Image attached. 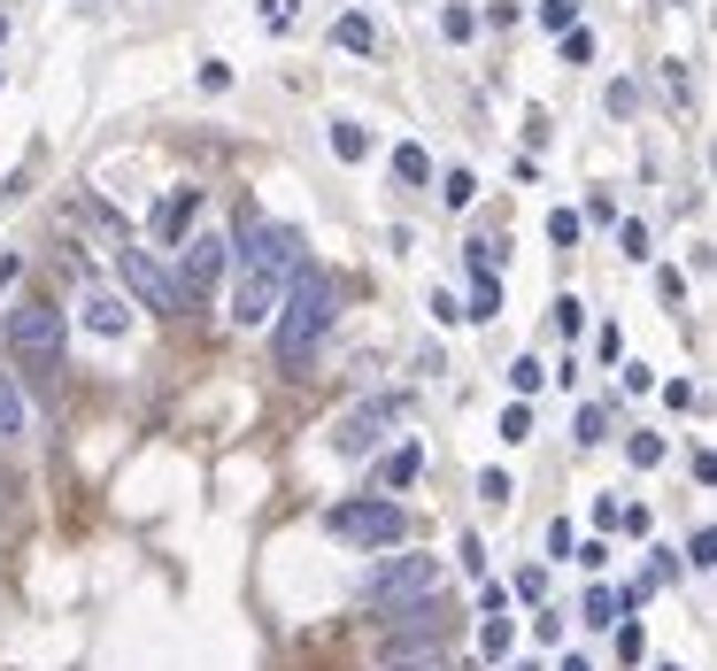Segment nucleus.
Returning a JSON list of instances; mask_svg holds the SVG:
<instances>
[{"mask_svg":"<svg viewBox=\"0 0 717 671\" xmlns=\"http://www.w3.org/2000/svg\"><path fill=\"white\" fill-rule=\"evenodd\" d=\"M463 571H471V579H486V548H479V532H463Z\"/></svg>","mask_w":717,"mask_h":671,"instance_id":"f704fd0d","label":"nucleus"},{"mask_svg":"<svg viewBox=\"0 0 717 671\" xmlns=\"http://www.w3.org/2000/svg\"><path fill=\"white\" fill-rule=\"evenodd\" d=\"M510 610V587L502 579H479V618H502Z\"/></svg>","mask_w":717,"mask_h":671,"instance_id":"bb28decb","label":"nucleus"},{"mask_svg":"<svg viewBox=\"0 0 717 671\" xmlns=\"http://www.w3.org/2000/svg\"><path fill=\"white\" fill-rule=\"evenodd\" d=\"M510 594H525V602H540V594H547V571H540V563H525V571L510 579Z\"/></svg>","mask_w":717,"mask_h":671,"instance_id":"c85d7f7f","label":"nucleus"},{"mask_svg":"<svg viewBox=\"0 0 717 671\" xmlns=\"http://www.w3.org/2000/svg\"><path fill=\"white\" fill-rule=\"evenodd\" d=\"M393 177H401V185H424V177H432V155H424V148H393Z\"/></svg>","mask_w":717,"mask_h":671,"instance_id":"2eb2a0df","label":"nucleus"},{"mask_svg":"<svg viewBox=\"0 0 717 671\" xmlns=\"http://www.w3.org/2000/svg\"><path fill=\"white\" fill-rule=\"evenodd\" d=\"M440 31H448V39H471L479 16H471V8H440Z\"/></svg>","mask_w":717,"mask_h":671,"instance_id":"c756f323","label":"nucleus"},{"mask_svg":"<svg viewBox=\"0 0 717 671\" xmlns=\"http://www.w3.org/2000/svg\"><path fill=\"white\" fill-rule=\"evenodd\" d=\"M563 671H594V664H586V657H563Z\"/></svg>","mask_w":717,"mask_h":671,"instance_id":"a19ab883","label":"nucleus"},{"mask_svg":"<svg viewBox=\"0 0 717 671\" xmlns=\"http://www.w3.org/2000/svg\"><path fill=\"white\" fill-rule=\"evenodd\" d=\"M0 47H8V16H0Z\"/></svg>","mask_w":717,"mask_h":671,"instance_id":"79ce46f5","label":"nucleus"},{"mask_svg":"<svg viewBox=\"0 0 717 671\" xmlns=\"http://www.w3.org/2000/svg\"><path fill=\"white\" fill-rule=\"evenodd\" d=\"M479 495H486V502L502 509V502H510V495H518V487H510V471H486V479H479Z\"/></svg>","mask_w":717,"mask_h":671,"instance_id":"72a5a7b5","label":"nucleus"},{"mask_svg":"<svg viewBox=\"0 0 717 671\" xmlns=\"http://www.w3.org/2000/svg\"><path fill=\"white\" fill-rule=\"evenodd\" d=\"M85 325H93L101 339H116L124 325H132V302H124V294H85Z\"/></svg>","mask_w":717,"mask_h":671,"instance_id":"f8f14e48","label":"nucleus"},{"mask_svg":"<svg viewBox=\"0 0 717 671\" xmlns=\"http://www.w3.org/2000/svg\"><path fill=\"white\" fill-rule=\"evenodd\" d=\"M440 193H448V209H471V201H479V177H471V170H448Z\"/></svg>","mask_w":717,"mask_h":671,"instance_id":"a211bd4d","label":"nucleus"},{"mask_svg":"<svg viewBox=\"0 0 717 671\" xmlns=\"http://www.w3.org/2000/svg\"><path fill=\"white\" fill-rule=\"evenodd\" d=\"M8 355L16 363H62V309L54 302H16L8 309Z\"/></svg>","mask_w":717,"mask_h":671,"instance_id":"423d86ee","label":"nucleus"},{"mask_svg":"<svg viewBox=\"0 0 717 671\" xmlns=\"http://www.w3.org/2000/svg\"><path fill=\"white\" fill-rule=\"evenodd\" d=\"M16 278H23V255H0V294H8Z\"/></svg>","mask_w":717,"mask_h":671,"instance_id":"ea45409f","label":"nucleus"},{"mask_svg":"<svg viewBox=\"0 0 717 671\" xmlns=\"http://www.w3.org/2000/svg\"><path fill=\"white\" fill-rule=\"evenodd\" d=\"M332 155H340V163H362V155H370V132H362L356 116H340V124H332Z\"/></svg>","mask_w":717,"mask_h":671,"instance_id":"4468645a","label":"nucleus"},{"mask_svg":"<svg viewBox=\"0 0 717 671\" xmlns=\"http://www.w3.org/2000/svg\"><path fill=\"white\" fill-rule=\"evenodd\" d=\"M393 417H401V401H393V394H386V401H362V409H348V417H340L332 448H340V456H370V448L386 440V425H393Z\"/></svg>","mask_w":717,"mask_h":671,"instance_id":"1a4fd4ad","label":"nucleus"},{"mask_svg":"<svg viewBox=\"0 0 717 671\" xmlns=\"http://www.w3.org/2000/svg\"><path fill=\"white\" fill-rule=\"evenodd\" d=\"M116 286H124V302H132V309L178 317V286H171V271H163L147 247H116Z\"/></svg>","mask_w":717,"mask_h":671,"instance_id":"0eeeda50","label":"nucleus"},{"mask_svg":"<svg viewBox=\"0 0 717 671\" xmlns=\"http://www.w3.org/2000/svg\"><path fill=\"white\" fill-rule=\"evenodd\" d=\"M232 263H239V278H232V325H270L278 294H286V278L309 263V247H301L294 224L247 216L239 240H232Z\"/></svg>","mask_w":717,"mask_h":671,"instance_id":"f257e3e1","label":"nucleus"},{"mask_svg":"<svg viewBox=\"0 0 717 671\" xmlns=\"http://www.w3.org/2000/svg\"><path fill=\"white\" fill-rule=\"evenodd\" d=\"M563 62H594V31L571 23V31H563Z\"/></svg>","mask_w":717,"mask_h":671,"instance_id":"7c9ffc66","label":"nucleus"},{"mask_svg":"<svg viewBox=\"0 0 717 671\" xmlns=\"http://www.w3.org/2000/svg\"><path fill=\"white\" fill-rule=\"evenodd\" d=\"M340 540H356V548H401L409 540V509L386 502V495H362V502H332V517H325Z\"/></svg>","mask_w":717,"mask_h":671,"instance_id":"7ed1b4c3","label":"nucleus"},{"mask_svg":"<svg viewBox=\"0 0 717 671\" xmlns=\"http://www.w3.org/2000/svg\"><path fill=\"white\" fill-rule=\"evenodd\" d=\"M393 618H401V626H393V641H386L393 657H424V649H440V641H448V602H440V594H417V602H401Z\"/></svg>","mask_w":717,"mask_h":671,"instance_id":"6e6552de","label":"nucleus"},{"mask_svg":"<svg viewBox=\"0 0 717 671\" xmlns=\"http://www.w3.org/2000/svg\"><path fill=\"white\" fill-rule=\"evenodd\" d=\"M23 433H31V401H23L16 370H0V448H8V440H23Z\"/></svg>","mask_w":717,"mask_h":671,"instance_id":"9b49d317","label":"nucleus"},{"mask_svg":"<svg viewBox=\"0 0 717 671\" xmlns=\"http://www.w3.org/2000/svg\"><path fill=\"white\" fill-rule=\"evenodd\" d=\"M417 594H440V563H432V556H386V563L370 571V587H362L370 610H401V602H417Z\"/></svg>","mask_w":717,"mask_h":671,"instance_id":"39448f33","label":"nucleus"},{"mask_svg":"<svg viewBox=\"0 0 717 671\" xmlns=\"http://www.w3.org/2000/svg\"><path fill=\"white\" fill-rule=\"evenodd\" d=\"M270 325H278V363H286V370H301V363H309V347L332 333V278H325L317 263H301V271L286 278V294H278Z\"/></svg>","mask_w":717,"mask_h":671,"instance_id":"f03ea898","label":"nucleus"},{"mask_svg":"<svg viewBox=\"0 0 717 671\" xmlns=\"http://www.w3.org/2000/svg\"><path fill=\"white\" fill-rule=\"evenodd\" d=\"M625 456L648 471V464H664V440H656V433H633V440H625Z\"/></svg>","mask_w":717,"mask_h":671,"instance_id":"a878e982","label":"nucleus"},{"mask_svg":"<svg viewBox=\"0 0 717 671\" xmlns=\"http://www.w3.org/2000/svg\"><path fill=\"white\" fill-rule=\"evenodd\" d=\"M510 386H518V394H540V386H547V363H540V355H518V363H510Z\"/></svg>","mask_w":717,"mask_h":671,"instance_id":"f3484780","label":"nucleus"},{"mask_svg":"<svg viewBox=\"0 0 717 671\" xmlns=\"http://www.w3.org/2000/svg\"><path fill=\"white\" fill-rule=\"evenodd\" d=\"M578 440H586V448H602V440H610V409H602V401H586V409H578Z\"/></svg>","mask_w":717,"mask_h":671,"instance_id":"6ab92c4d","label":"nucleus"},{"mask_svg":"<svg viewBox=\"0 0 717 671\" xmlns=\"http://www.w3.org/2000/svg\"><path fill=\"white\" fill-rule=\"evenodd\" d=\"M224 263H232V240L224 232H193V240H178V309H201L208 294H216V278H224Z\"/></svg>","mask_w":717,"mask_h":671,"instance_id":"20e7f679","label":"nucleus"},{"mask_svg":"<svg viewBox=\"0 0 717 671\" xmlns=\"http://www.w3.org/2000/svg\"><path fill=\"white\" fill-rule=\"evenodd\" d=\"M687 556H695V571H710V563H717V540H710V532H695V540H687Z\"/></svg>","mask_w":717,"mask_h":671,"instance_id":"c9c22d12","label":"nucleus"},{"mask_svg":"<svg viewBox=\"0 0 717 671\" xmlns=\"http://www.w3.org/2000/svg\"><path fill=\"white\" fill-rule=\"evenodd\" d=\"M578 224H586L578 209H555V216H547V240H555V247H571V240H578Z\"/></svg>","mask_w":717,"mask_h":671,"instance_id":"393cba45","label":"nucleus"},{"mask_svg":"<svg viewBox=\"0 0 717 671\" xmlns=\"http://www.w3.org/2000/svg\"><path fill=\"white\" fill-rule=\"evenodd\" d=\"M502 440H533V409H525V394L502 409Z\"/></svg>","mask_w":717,"mask_h":671,"instance_id":"b1692460","label":"nucleus"},{"mask_svg":"<svg viewBox=\"0 0 717 671\" xmlns=\"http://www.w3.org/2000/svg\"><path fill=\"white\" fill-rule=\"evenodd\" d=\"M494 309H502V278H494V271H486V278H479V294H471V309H463V317H494Z\"/></svg>","mask_w":717,"mask_h":671,"instance_id":"5701e85b","label":"nucleus"},{"mask_svg":"<svg viewBox=\"0 0 717 671\" xmlns=\"http://www.w3.org/2000/svg\"><path fill=\"white\" fill-rule=\"evenodd\" d=\"M586 626H594V633H610V626H617V594H610V587H594V594H586Z\"/></svg>","mask_w":717,"mask_h":671,"instance_id":"aec40b11","label":"nucleus"},{"mask_svg":"<svg viewBox=\"0 0 717 671\" xmlns=\"http://www.w3.org/2000/svg\"><path fill=\"white\" fill-rule=\"evenodd\" d=\"M533 641H547V649L563 641V618H555V610H540V618H533Z\"/></svg>","mask_w":717,"mask_h":671,"instance_id":"e433bc0d","label":"nucleus"},{"mask_svg":"<svg viewBox=\"0 0 717 671\" xmlns=\"http://www.w3.org/2000/svg\"><path fill=\"white\" fill-rule=\"evenodd\" d=\"M617 633V664H641V626H610Z\"/></svg>","mask_w":717,"mask_h":671,"instance_id":"473e14b6","label":"nucleus"},{"mask_svg":"<svg viewBox=\"0 0 717 671\" xmlns=\"http://www.w3.org/2000/svg\"><path fill=\"white\" fill-rule=\"evenodd\" d=\"M263 23H270V31H286V23H294V0H263Z\"/></svg>","mask_w":717,"mask_h":671,"instance_id":"4c0bfd02","label":"nucleus"},{"mask_svg":"<svg viewBox=\"0 0 717 671\" xmlns=\"http://www.w3.org/2000/svg\"><path fill=\"white\" fill-rule=\"evenodd\" d=\"M417 471H424V448H393L386 456V487H409Z\"/></svg>","mask_w":717,"mask_h":671,"instance_id":"dca6fc26","label":"nucleus"},{"mask_svg":"<svg viewBox=\"0 0 717 671\" xmlns=\"http://www.w3.org/2000/svg\"><path fill=\"white\" fill-rule=\"evenodd\" d=\"M540 23H547V31H571V23H578V0H540Z\"/></svg>","mask_w":717,"mask_h":671,"instance_id":"cd10ccee","label":"nucleus"},{"mask_svg":"<svg viewBox=\"0 0 717 671\" xmlns=\"http://www.w3.org/2000/svg\"><path fill=\"white\" fill-rule=\"evenodd\" d=\"M664 671H687V664H664Z\"/></svg>","mask_w":717,"mask_h":671,"instance_id":"c03bdc74","label":"nucleus"},{"mask_svg":"<svg viewBox=\"0 0 717 671\" xmlns=\"http://www.w3.org/2000/svg\"><path fill=\"white\" fill-rule=\"evenodd\" d=\"M555 325H563V333H578V325H586V302H578V294H563V302H555Z\"/></svg>","mask_w":717,"mask_h":671,"instance_id":"2f4dec72","label":"nucleus"},{"mask_svg":"<svg viewBox=\"0 0 717 671\" xmlns=\"http://www.w3.org/2000/svg\"><path fill=\"white\" fill-rule=\"evenodd\" d=\"M193 216H201V193H193V185H171V193H163V209H155V240H163V247H178L185 232H193Z\"/></svg>","mask_w":717,"mask_h":671,"instance_id":"9d476101","label":"nucleus"},{"mask_svg":"<svg viewBox=\"0 0 717 671\" xmlns=\"http://www.w3.org/2000/svg\"><path fill=\"white\" fill-rule=\"evenodd\" d=\"M617 240H625V255H633V263H648V255H656V247H648V224H641V216H625V224H617Z\"/></svg>","mask_w":717,"mask_h":671,"instance_id":"4be33fe9","label":"nucleus"},{"mask_svg":"<svg viewBox=\"0 0 717 671\" xmlns=\"http://www.w3.org/2000/svg\"><path fill=\"white\" fill-rule=\"evenodd\" d=\"M510 671H540V664H510Z\"/></svg>","mask_w":717,"mask_h":671,"instance_id":"37998d69","label":"nucleus"},{"mask_svg":"<svg viewBox=\"0 0 717 671\" xmlns=\"http://www.w3.org/2000/svg\"><path fill=\"white\" fill-rule=\"evenodd\" d=\"M393 671H448V664H440V649H424V657H401Z\"/></svg>","mask_w":717,"mask_h":671,"instance_id":"58836bf2","label":"nucleus"},{"mask_svg":"<svg viewBox=\"0 0 717 671\" xmlns=\"http://www.w3.org/2000/svg\"><path fill=\"white\" fill-rule=\"evenodd\" d=\"M510 641H518V626H510V610H502V618H486V633H479V649H486V657H510Z\"/></svg>","mask_w":717,"mask_h":671,"instance_id":"412c9836","label":"nucleus"},{"mask_svg":"<svg viewBox=\"0 0 717 671\" xmlns=\"http://www.w3.org/2000/svg\"><path fill=\"white\" fill-rule=\"evenodd\" d=\"M332 39H340L348 54H378V23H370V16H356V8H348V16L332 23Z\"/></svg>","mask_w":717,"mask_h":671,"instance_id":"ddd939ff","label":"nucleus"}]
</instances>
